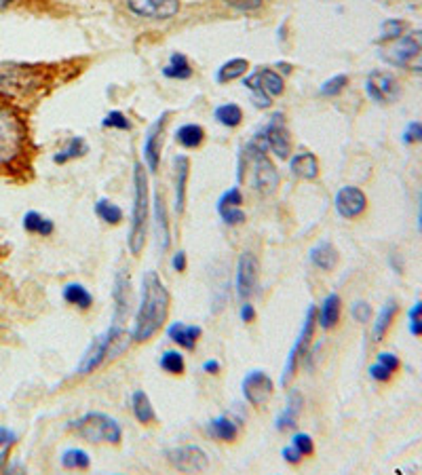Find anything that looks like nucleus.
<instances>
[{
  "mask_svg": "<svg viewBox=\"0 0 422 475\" xmlns=\"http://www.w3.org/2000/svg\"><path fill=\"white\" fill-rule=\"evenodd\" d=\"M169 315V292L154 271H148L142 279V300L135 313L131 338L135 343L150 340L167 321Z\"/></svg>",
  "mask_w": 422,
  "mask_h": 475,
  "instance_id": "obj_1",
  "label": "nucleus"
},
{
  "mask_svg": "<svg viewBox=\"0 0 422 475\" xmlns=\"http://www.w3.org/2000/svg\"><path fill=\"white\" fill-rule=\"evenodd\" d=\"M150 218V190H148V174L142 163L133 165V209H131V226L127 245L133 256H139L146 245Z\"/></svg>",
  "mask_w": 422,
  "mask_h": 475,
  "instance_id": "obj_2",
  "label": "nucleus"
},
{
  "mask_svg": "<svg viewBox=\"0 0 422 475\" xmlns=\"http://www.w3.org/2000/svg\"><path fill=\"white\" fill-rule=\"evenodd\" d=\"M28 127L23 119L11 108L0 104V167L17 163L26 150Z\"/></svg>",
  "mask_w": 422,
  "mask_h": 475,
  "instance_id": "obj_3",
  "label": "nucleus"
},
{
  "mask_svg": "<svg viewBox=\"0 0 422 475\" xmlns=\"http://www.w3.org/2000/svg\"><path fill=\"white\" fill-rule=\"evenodd\" d=\"M45 85V74L34 66L2 63L0 66V98H30Z\"/></svg>",
  "mask_w": 422,
  "mask_h": 475,
  "instance_id": "obj_4",
  "label": "nucleus"
},
{
  "mask_svg": "<svg viewBox=\"0 0 422 475\" xmlns=\"http://www.w3.org/2000/svg\"><path fill=\"white\" fill-rule=\"evenodd\" d=\"M129 345H131V336H129L127 332H122L119 325L110 328L106 334L97 336V338L89 345V349L85 351V355H83L78 367H76V372H78V374H89V372H93V370L100 367L106 359L122 353Z\"/></svg>",
  "mask_w": 422,
  "mask_h": 475,
  "instance_id": "obj_5",
  "label": "nucleus"
},
{
  "mask_svg": "<svg viewBox=\"0 0 422 475\" xmlns=\"http://www.w3.org/2000/svg\"><path fill=\"white\" fill-rule=\"evenodd\" d=\"M70 429L89 444H119L122 437L121 424L104 412H87L70 422Z\"/></svg>",
  "mask_w": 422,
  "mask_h": 475,
  "instance_id": "obj_6",
  "label": "nucleus"
},
{
  "mask_svg": "<svg viewBox=\"0 0 422 475\" xmlns=\"http://www.w3.org/2000/svg\"><path fill=\"white\" fill-rule=\"evenodd\" d=\"M315 328H317V308H315V306H310V308L306 310V317H304V325H302L300 336H298V340H296L294 349L290 351V357H288V363H285L283 376H281V385H283V387H288V385H290V380L294 378V374H296V370H298V361H300L302 357L308 353L310 343H312V338H315Z\"/></svg>",
  "mask_w": 422,
  "mask_h": 475,
  "instance_id": "obj_7",
  "label": "nucleus"
},
{
  "mask_svg": "<svg viewBox=\"0 0 422 475\" xmlns=\"http://www.w3.org/2000/svg\"><path fill=\"white\" fill-rule=\"evenodd\" d=\"M422 51V30L412 32V34H403L401 38L393 41L391 47H386L380 58L391 63V66H399V68H408L410 61L414 60Z\"/></svg>",
  "mask_w": 422,
  "mask_h": 475,
  "instance_id": "obj_8",
  "label": "nucleus"
},
{
  "mask_svg": "<svg viewBox=\"0 0 422 475\" xmlns=\"http://www.w3.org/2000/svg\"><path fill=\"white\" fill-rule=\"evenodd\" d=\"M283 117L275 115L270 122L262 129V133H258V137L266 144V148L281 161L292 157V135L288 131V127L283 125Z\"/></svg>",
  "mask_w": 422,
  "mask_h": 475,
  "instance_id": "obj_9",
  "label": "nucleus"
},
{
  "mask_svg": "<svg viewBox=\"0 0 422 475\" xmlns=\"http://www.w3.org/2000/svg\"><path fill=\"white\" fill-rule=\"evenodd\" d=\"M367 95L378 104H391L401 95V85L395 74L386 70H374L365 80Z\"/></svg>",
  "mask_w": 422,
  "mask_h": 475,
  "instance_id": "obj_10",
  "label": "nucleus"
},
{
  "mask_svg": "<svg viewBox=\"0 0 422 475\" xmlns=\"http://www.w3.org/2000/svg\"><path fill=\"white\" fill-rule=\"evenodd\" d=\"M167 461L181 474H203L209 467V459L199 446H181L167 450Z\"/></svg>",
  "mask_w": 422,
  "mask_h": 475,
  "instance_id": "obj_11",
  "label": "nucleus"
},
{
  "mask_svg": "<svg viewBox=\"0 0 422 475\" xmlns=\"http://www.w3.org/2000/svg\"><path fill=\"white\" fill-rule=\"evenodd\" d=\"M260 279V262L253 251H243L237 262V294L243 302L255 294Z\"/></svg>",
  "mask_w": 422,
  "mask_h": 475,
  "instance_id": "obj_12",
  "label": "nucleus"
},
{
  "mask_svg": "<svg viewBox=\"0 0 422 475\" xmlns=\"http://www.w3.org/2000/svg\"><path fill=\"white\" fill-rule=\"evenodd\" d=\"M243 395L253 408H262L273 395V380L266 372L253 370L243 378Z\"/></svg>",
  "mask_w": 422,
  "mask_h": 475,
  "instance_id": "obj_13",
  "label": "nucleus"
},
{
  "mask_svg": "<svg viewBox=\"0 0 422 475\" xmlns=\"http://www.w3.org/2000/svg\"><path fill=\"white\" fill-rule=\"evenodd\" d=\"M334 205H336V212L342 218L355 220L367 209V197H365V192H363L362 188H357V186H342L336 192Z\"/></svg>",
  "mask_w": 422,
  "mask_h": 475,
  "instance_id": "obj_14",
  "label": "nucleus"
},
{
  "mask_svg": "<svg viewBox=\"0 0 422 475\" xmlns=\"http://www.w3.org/2000/svg\"><path fill=\"white\" fill-rule=\"evenodd\" d=\"M169 113H165L163 117L154 120L150 125V129L146 131V140H144V161L148 172H157L159 163H161V150H163V133H165V122H167Z\"/></svg>",
  "mask_w": 422,
  "mask_h": 475,
  "instance_id": "obj_15",
  "label": "nucleus"
},
{
  "mask_svg": "<svg viewBox=\"0 0 422 475\" xmlns=\"http://www.w3.org/2000/svg\"><path fill=\"white\" fill-rule=\"evenodd\" d=\"M127 6L146 19H169L180 11V0H127Z\"/></svg>",
  "mask_w": 422,
  "mask_h": 475,
  "instance_id": "obj_16",
  "label": "nucleus"
},
{
  "mask_svg": "<svg viewBox=\"0 0 422 475\" xmlns=\"http://www.w3.org/2000/svg\"><path fill=\"white\" fill-rule=\"evenodd\" d=\"M112 298H115V321L121 323L125 315L129 313V304H131V279L125 271L117 273L115 279V288H112Z\"/></svg>",
  "mask_w": 422,
  "mask_h": 475,
  "instance_id": "obj_17",
  "label": "nucleus"
},
{
  "mask_svg": "<svg viewBox=\"0 0 422 475\" xmlns=\"http://www.w3.org/2000/svg\"><path fill=\"white\" fill-rule=\"evenodd\" d=\"M201 334H203V330H201L199 325H186V323H181V321L172 323L169 330H167V336H169L176 345H180L181 349H186V351H192V349L196 347Z\"/></svg>",
  "mask_w": 422,
  "mask_h": 475,
  "instance_id": "obj_18",
  "label": "nucleus"
},
{
  "mask_svg": "<svg viewBox=\"0 0 422 475\" xmlns=\"http://www.w3.org/2000/svg\"><path fill=\"white\" fill-rule=\"evenodd\" d=\"M342 315V300L338 294H329L323 300L321 310H317V321L323 330H334Z\"/></svg>",
  "mask_w": 422,
  "mask_h": 475,
  "instance_id": "obj_19",
  "label": "nucleus"
},
{
  "mask_svg": "<svg viewBox=\"0 0 422 475\" xmlns=\"http://www.w3.org/2000/svg\"><path fill=\"white\" fill-rule=\"evenodd\" d=\"M174 167H176V212L184 214V207H186V184H188V176H190V161H188V157L178 155L174 159Z\"/></svg>",
  "mask_w": 422,
  "mask_h": 475,
  "instance_id": "obj_20",
  "label": "nucleus"
},
{
  "mask_svg": "<svg viewBox=\"0 0 422 475\" xmlns=\"http://www.w3.org/2000/svg\"><path fill=\"white\" fill-rule=\"evenodd\" d=\"M207 433L218 442H235L239 435V422L231 416H218L209 422Z\"/></svg>",
  "mask_w": 422,
  "mask_h": 475,
  "instance_id": "obj_21",
  "label": "nucleus"
},
{
  "mask_svg": "<svg viewBox=\"0 0 422 475\" xmlns=\"http://www.w3.org/2000/svg\"><path fill=\"white\" fill-rule=\"evenodd\" d=\"M290 169L296 178L315 179L319 176V159L312 152H300L294 155L290 161Z\"/></svg>",
  "mask_w": 422,
  "mask_h": 475,
  "instance_id": "obj_22",
  "label": "nucleus"
},
{
  "mask_svg": "<svg viewBox=\"0 0 422 475\" xmlns=\"http://www.w3.org/2000/svg\"><path fill=\"white\" fill-rule=\"evenodd\" d=\"M302 410V395L300 391H292L290 397H288V406L285 410L279 414L277 418V431H290V429H296L298 424V416Z\"/></svg>",
  "mask_w": 422,
  "mask_h": 475,
  "instance_id": "obj_23",
  "label": "nucleus"
},
{
  "mask_svg": "<svg viewBox=\"0 0 422 475\" xmlns=\"http://www.w3.org/2000/svg\"><path fill=\"white\" fill-rule=\"evenodd\" d=\"M310 262L321 271H332L338 264V251L332 243L321 241L319 245H315L310 249Z\"/></svg>",
  "mask_w": 422,
  "mask_h": 475,
  "instance_id": "obj_24",
  "label": "nucleus"
},
{
  "mask_svg": "<svg viewBox=\"0 0 422 475\" xmlns=\"http://www.w3.org/2000/svg\"><path fill=\"white\" fill-rule=\"evenodd\" d=\"M397 313H399V304H397L395 300H389V302L382 306V310L378 313V317H376V321H374V330H371V336H374L376 343H380V340L386 336V332H389V328L393 325Z\"/></svg>",
  "mask_w": 422,
  "mask_h": 475,
  "instance_id": "obj_25",
  "label": "nucleus"
},
{
  "mask_svg": "<svg viewBox=\"0 0 422 475\" xmlns=\"http://www.w3.org/2000/svg\"><path fill=\"white\" fill-rule=\"evenodd\" d=\"M205 140V129L196 122H188V125H181L180 129L176 131V142L192 150V148H199Z\"/></svg>",
  "mask_w": 422,
  "mask_h": 475,
  "instance_id": "obj_26",
  "label": "nucleus"
},
{
  "mask_svg": "<svg viewBox=\"0 0 422 475\" xmlns=\"http://www.w3.org/2000/svg\"><path fill=\"white\" fill-rule=\"evenodd\" d=\"M131 408H133L135 418H137L142 424H150V422L157 420L154 408H152V402H150V397H148L144 391H135V393L131 395Z\"/></svg>",
  "mask_w": 422,
  "mask_h": 475,
  "instance_id": "obj_27",
  "label": "nucleus"
},
{
  "mask_svg": "<svg viewBox=\"0 0 422 475\" xmlns=\"http://www.w3.org/2000/svg\"><path fill=\"white\" fill-rule=\"evenodd\" d=\"M23 231H28V233H32V235L49 237V235H53L56 224H53L49 218L41 216L38 212H28V214L23 216Z\"/></svg>",
  "mask_w": 422,
  "mask_h": 475,
  "instance_id": "obj_28",
  "label": "nucleus"
},
{
  "mask_svg": "<svg viewBox=\"0 0 422 475\" xmlns=\"http://www.w3.org/2000/svg\"><path fill=\"white\" fill-rule=\"evenodd\" d=\"M247 70H249V61L243 60V58H235V60L226 61V63H222V66L218 68L216 80H218L220 85L231 83V80H237V78H241L243 74H247Z\"/></svg>",
  "mask_w": 422,
  "mask_h": 475,
  "instance_id": "obj_29",
  "label": "nucleus"
},
{
  "mask_svg": "<svg viewBox=\"0 0 422 475\" xmlns=\"http://www.w3.org/2000/svg\"><path fill=\"white\" fill-rule=\"evenodd\" d=\"M163 74L174 80H188L192 76V66L184 53H174L169 58V63L163 68Z\"/></svg>",
  "mask_w": 422,
  "mask_h": 475,
  "instance_id": "obj_30",
  "label": "nucleus"
},
{
  "mask_svg": "<svg viewBox=\"0 0 422 475\" xmlns=\"http://www.w3.org/2000/svg\"><path fill=\"white\" fill-rule=\"evenodd\" d=\"M63 300H65L68 304H72V306L83 308V310L91 308V304H93L91 292H89L85 286H80V283H68V286L63 288Z\"/></svg>",
  "mask_w": 422,
  "mask_h": 475,
  "instance_id": "obj_31",
  "label": "nucleus"
},
{
  "mask_svg": "<svg viewBox=\"0 0 422 475\" xmlns=\"http://www.w3.org/2000/svg\"><path fill=\"white\" fill-rule=\"evenodd\" d=\"M154 203H157V231H159V243H161V249L167 251V249H169V243H172V237H169V220H167V205H165V201L161 199L159 192H157V197H154Z\"/></svg>",
  "mask_w": 422,
  "mask_h": 475,
  "instance_id": "obj_32",
  "label": "nucleus"
},
{
  "mask_svg": "<svg viewBox=\"0 0 422 475\" xmlns=\"http://www.w3.org/2000/svg\"><path fill=\"white\" fill-rule=\"evenodd\" d=\"M260 72V87L264 89L266 95L270 98H279L285 91V83L283 76L275 70H258Z\"/></svg>",
  "mask_w": 422,
  "mask_h": 475,
  "instance_id": "obj_33",
  "label": "nucleus"
},
{
  "mask_svg": "<svg viewBox=\"0 0 422 475\" xmlns=\"http://www.w3.org/2000/svg\"><path fill=\"white\" fill-rule=\"evenodd\" d=\"M87 150H89L87 142H85L80 135H74V137L68 142V146L53 157V161H56L58 165H63V163H68V161H74V159L83 157Z\"/></svg>",
  "mask_w": 422,
  "mask_h": 475,
  "instance_id": "obj_34",
  "label": "nucleus"
},
{
  "mask_svg": "<svg viewBox=\"0 0 422 475\" xmlns=\"http://www.w3.org/2000/svg\"><path fill=\"white\" fill-rule=\"evenodd\" d=\"M213 117L224 127H239L243 122V110L237 104H222L213 110Z\"/></svg>",
  "mask_w": 422,
  "mask_h": 475,
  "instance_id": "obj_35",
  "label": "nucleus"
},
{
  "mask_svg": "<svg viewBox=\"0 0 422 475\" xmlns=\"http://www.w3.org/2000/svg\"><path fill=\"white\" fill-rule=\"evenodd\" d=\"M61 465L65 469H78V471H85L91 467V459L85 450L80 448H70L61 454Z\"/></svg>",
  "mask_w": 422,
  "mask_h": 475,
  "instance_id": "obj_36",
  "label": "nucleus"
},
{
  "mask_svg": "<svg viewBox=\"0 0 422 475\" xmlns=\"http://www.w3.org/2000/svg\"><path fill=\"white\" fill-rule=\"evenodd\" d=\"M95 214H97L100 220H104L106 224H121L122 220V209L117 203H112V201H108V199H100V201L95 203Z\"/></svg>",
  "mask_w": 422,
  "mask_h": 475,
  "instance_id": "obj_37",
  "label": "nucleus"
},
{
  "mask_svg": "<svg viewBox=\"0 0 422 475\" xmlns=\"http://www.w3.org/2000/svg\"><path fill=\"white\" fill-rule=\"evenodd\" d=\"M408 24L403 19H386L382 24V34L378 38V43H389V41H397L406 34Z\"/></svg>",
  "mask_w": 422,
  "mask_h": 475,
  "instance_id": "obj_38",
  "label": "nucleus"
},
{
  "mask_svg": "<svg viewBox=\"0 0 422 475\" xmlns=\"http://www.w3.org/2000/svg\"><path fill=\"white\" fill-rule=\"evenodd\" d=\"M347 85H349V76H347V74H336V76L327 78V80L321 85L319 93L325 95V98H336V95H340V93L347 89Z\"/></svg>",
  "mask_w": 422,
  "mask_h": 475,
  "instance_id": "obj_39",
  "label": "nucleus"
},
{
  "mask_svg": "<svg viewBox=\"0 0 422 475\" xmlns=\"http://www.w3.org/2000/svg\"><path fill=\"white\" fill-rule=\"evenodd\" d=\"M161 367H163L167 374L178 376V374L184 372V367H186L184 355L178 353V351H167V353H163V357H161Z\"/></svg>",
  "mask_w": 422,
  "mask_h": 475,
  "instance_id": "obj_40",
  "label": "nucleus"
},
{
  "mask_svg": "<svg viewBox=\"0 0 422 475\" xmlns=\"http://www.w3.org/2000/svg\"><path fill=\"white\" fill-rule=\"evenodd\" d=\"M243 205V192L239 186H233L231 190H226L220 201H218V212L220 209H226V207H241Z\"/></svg>",
  "mask_w": 422,
  "mask_h": 475,
  "instance_id": "obj_41",
  "label": "nucleus"
},
{
  "mask_svg": "<svg viewBox=\"0 0 422 475\" xmlns=\"http://www.w3.org/2000/svg\"><path fill=\"white\" fill-rule=\"evenodd\" d=\"M102 125L106 129H121V131H129L131 129V120L122 115L121 110H112L106 115V119L102 120Z\"/></svg>",
  "mask_w": 422,
  "mask_h": 475,
  "instance_id": "obj_42",
  "label": "nucleus"
},
{
  "mask_svg": "<svg viewBox=\"0 0 422 475\" xmlns=\"http://www.w3.org/2000/svg\"><path fill=\"white\" fill-rule=\"evenodd\" d=\"M292 446L300 452L302 456H310L315 452V444H312V437L308 433H296L292 437Z\"/></svg>",
  "mask_w": 422,
  "mask_h": 475,
  "instance_id": "obj_43",
  "label": "nucleus"
},
{
  "mask_svg": "<svg viewBox=\"0 0 422 475\" xmlns=\"http://www.w3.org/2000/svg\"><path fill=\"white\" fill-rule=\"evenodd\" d=\"M220 216H222V220H224L226 224H231V226H239V224H243V222L247 220V216H245V212H243L241 207L220 209Z\"/></svg>",
  "mask_w": 422,
  "mask_h": 475,
  "instance_id": "obj_44",
  "label": "nucleus"
},
{
  "mask_svg": "<svg viewBox=\"0 0 422 475\" xmlns=\"http://www.w3.org/2000/svg\"><path fill=\"white\" fill-rule=\"evenodd\" d=\"M422 142V122L412 120L403 131V144H421Z\"/></svg>",
  "mask_w": 422,
  "mask_h": 475,
  "instance_id": "obj_45",
  "label": "nucleus"
},
{
  "mask_svg": "<svg viewBox=\"0 0 422 475\" xmlns=\"http://www.w3.org/2000/svg\"><path fill=\"white\" fill-rule=\"evenodd\" d=\"M351 315H353V319L355 321H359V323H367L369 321V317H371V306L367 304V302H355L353 304V308H351Z\"/></svg>",
  "mask_w": 422,
  "mask_h": 475,
  "instance_id": "obj_46",
  "label": "nucleus"
},
{
  "mask_svg": "<svg viewBox=\"0 0 422 475\" xmlns=\"http://www.w3.org/2000/svg\"><path fill=\"white\" fill-rule=\"evenodd\" d=\"M369 376H371L376 382H382V385H384V382H389V380L393 378V372H391L386 365H382V363L376 361L374 365H369Z\"/></svg>",
  "mask_w": 422,
  "mask_h": 475,
  "instance_id": "obj_47",
  "label": "nucleus"
},
{
  "mask_svg": "<svg viewBox=\"0 0 422 475\" xmlns=\"http://www.w3.org/2000/svg\"><path fill=\"white\" fill-rule=\"evenodd\" d=\"M378 363H382V365H386L393 374L401 367V361H399V357L393 355V353H378Z\"/></svg>",
  "mask_w": 422,
  "mask_h": 475,
  "instance_id": "obj_48",
  "label": "nucleus"
},
{
  "mask_svg": "<svg viewBox=\"0 0 422 475\" xmlns=\"http://www.w3.org/2000/svg\"><path fill=\"white\" fill-rule=\"evenodd\" d=\"M281 456H283L290 465H298L302 461V454L294 448V446H285V448L281 450Z\"/></svg>",
  "mask_w": 422,
  "mask_h": 475,
  "instance_id": "obj_49",
  "label": "nucleus"
},
{
  "mask_svg": "<svg viewBox=\"0 0 422 475\" xmlns=\"http://www.w3.org/2000/svg\"><path fill=\"white\" fill-rule=\"evenodd\" d=\"M241 321L245 323L255 321V308H253V304H249V300H245L241 304Z\"/></svg>",
  "mask_w": 422,
  "mask_h": 475,
  "instance_id": "obj_50",
  "label": "nucleus"
},
{
  "mask_svg": "<svg viewBox=\"0 0 422 475\" xmlns=\"http://www.w3.org/2000/svg\"><path fill=\"white\" fill-rule=\"evenodd\" d=\"M226 2L241 9V11H251V9H258L262 4V0H226Z\"/></svg>",
  "mask_w": 422,
  "mask_h": 475,
  "instance_id": "obj_51",
  "label": "nucleus"
},
{
  "mask_svg": "<svg viewBox=\"0 0 422 475\" xmlns=\"http://www.w3.org/2000/svg\"><path fill=\"white\" fill-rule=\"evenodd\" d=\"M17 442V435L13 431H9L6 427H0V446H13Z\"/></svg>",
  "mask_w": 422,
  "mask_h": 475,
  "instance_id": "obj_52",
  "label": "nucleus"
},
{
  "mask_svg": "<svg viewBox=\"0 0 422 475\" xmlns=\"http://www.w3.org/2000/svg\"><path fill=\"white\" fill-rule=\"evenodd\" d=\"M186 254L184 251H178V254H174V260H172V266H174V271H178V273H184L186 271Z\"/></svg>",
  "mask_w": 422,
  "mask_h": 475,
  "instance_id": "obj_53",
  "label": "nucleus"
},
{
  "mask_svg": "<svg viewBox=\"0 0 422 475\" xmlns=\"http://www.w3.org/2000/svg\"><path fill=\"white\" fill-rule=\"evenodd\" d=\"M220 370H222V363L218 359H209L203 363V372H207V374H218Z\"/></svg>",
  "mask_w": 422,
  "mask_h": 475,
  "instance_id": "obj_54",
  "label": "nucleus"
},
{
  "mask_svg": "<svg viewBox=\"0 0 422 475\" xmlns=\"http://www.w3.org/2000/svg\"><path fill=\"white\" fill-rule=\"evenodd\" d=\"M389 262H391V266H393V271H395V273H399V275L403 273V262H401L399 254H395V251H393V254L389 256Z\"/></svg>",
  "mask_w": 422,
  "mask_h": 475,
  "instance_id": "obj_55",
  "label": "nucleus"
},
{
  "mask_svg": "<svg viewBox=\"0 0 422 475\" xmlns=\"http://www.w3.org/2000/svg\"><path fill=\"white\" fill-rule=\"evenodd\" d=\"M410 332H412L414 336L422 338V317H414V319H410Z\"/></svg>",
  "mask_w": 422,
  "mask_h": 475,
  "instance_id": "obj_56",
  "label": "nucleus"
},
{
  "mask_svg": "<svg viewBox=\"0 0 422 475\" xmlns=\"http://www.w3.org/2000/svg\"><path fill=\"white\" fill-rule=\"evenodd\" d=\"M410 70H414V72H422V51L414 58V60L410 61V66H408Z\"/></svg>",
  "mask_w": 422,
  "mask_h": 475,
  "instance_id": "obj_57",
  "label": "nucleus"
},
{
  "mask_svg": "<svg viewBox=\"0 0 422 475\" xmlns=\"http://www.w3.org/2000/svg\"><path fill=\"white\" fill-rule=\"evenodd\" d=\"M408 315H410V319H414V317H422V300L421 302H416V304L410 308V313H408Z\"/></svg>",
  "mask_w": 422,
  "mask_h": 475,
  "instance_id": "obj_58",
  "label": "nucleus"
},
{
  "mask_svg": "<svg viewBox=\"0 0 422 475\" xmlns=\"http://www.w3.org/2000/svg\"><path fill=\"white\" fill-rule=\"evenodd\" d=\"M9 448H11V446H4V448H2V452H0V467H2L4 463H6V456H9Z\"/></svg>",
  "mask_w": 422,
  "mask_h": 475,
  "instance_id": "obj_59",
  "label": "nucleus"
},
{
  "mask_svg": "<svg viewBox=\"0 0 422 475\" xmlns=\"http://www.w3.org/2000/svg\"><path fill=\"white\" fill-rule=\"evenodd\" d=\"M15 0H0V11H4V9H9L11 4H13Z\"/></svg>",
  "mask_w": 422,
  "mask_h": 475,
  "instance_id": "obj_60",
  "label": "nucleus"
},
{
  "mask_svg": "<svg viewBox=\"0 0 422 475\" xmlns=\"http://www.w3.org/2000/svg\"><path fill=\"white\" fill-rule=\"evenodd\" d=\"M418 231L422 233V192H421V209H418Z\"/></svg>",
  "mask_w": 422,
  "mask_h": 475,
  "instance_id": "obj_61",
  "label": "nucleus"
},
{
  "mask_svg": "<svg viewBox=\"0 0 422 475\" xmlns=\"http://www.w3.org/2000/svg\"><path fill=\"white\" fill-rule=\"evenodd\" d=\"M277 68H283V72H285V74H290V72H292V66H290V63H279Z\"/></svg>",
  "mask_w": 422,
  "mask_h": 475,
  "instance_id": "obj_62",
  "label": "nucleus"
},
{
  "mask_svg": "<svg viewBox=\"0 0 422 475\" xmlns=\"http://www.w3.org/2000/svg\"><path fill=\"white\" fill-rule=\"evenodd\" d=\"M0 254H2V251H0Z\"/></svg>",
  "mask_w": 422,
  "mask_h": 475,
  "instance_id": "obj_63",
  "label": "nucleus"
}]
</instances>
